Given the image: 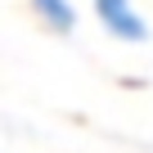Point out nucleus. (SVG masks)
<instances>
[{"label":"nucleus","instance_id":"obj_1","mask_svg":"<svg viewBox=\"0 0 153 153\" xmlns=\"http://www.w3.org/2000/svg\"><path fill=\"white\" fill-rule=\"evenodd\" d=\"M95 14L117 41H144L149 36V23L140 18V9L131 0H95Z\"/></svg>","mask_w":153,"mask_h":153},{"label":"nucleus","instance_id":"obj_2","mask_svg":"<svg viewBox=\"0 0 153 153\" xmlns=\"http://www.w3.org/2000/svg\"><path fill=\"white\" fill-rule=\"evenodd\" d=\"M32 9H36L54 32H72V27H76V9L68 5V0H32Z\"/></svg>","mask_w":153,"mask_h":153}]
</instances>
